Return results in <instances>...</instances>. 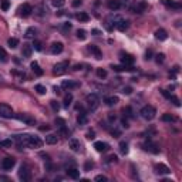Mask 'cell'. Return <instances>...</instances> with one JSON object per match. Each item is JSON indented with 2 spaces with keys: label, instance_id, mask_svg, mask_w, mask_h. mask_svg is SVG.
<instances>
[{
  "label": "cell",
  "instance_id": "6da1fadb",
  "mask_svg": "<svg viewBox=\"0 0 182 182\" xmlns=\"http://www.w3.org/2000/svg\"><path fill=\"white\" fill-rule=\"evenodd\" d=\"M20 141L23 142V145L29 146V148H40L43 145V141L34 135H23V138H20Z\"/></svg>",
  "mask_w": 182,
  "mask_h": 182
},
{
  "label": "cell",
  "instance_id": "7a4b0ae2",
  "mask_svg": "<svg viewBox=\"0 0 182 182\" xmlns=\"http://www.w3.org/2000/svg\"><path fill=\"white\" fill-rule=\"evenodd\" d=\"M140 114H141V117H142L144 120L151 121V120H154V118H155V115H156V109L154 108L152 105H145V107H142V108H141Z\"/></svg>",
  "mask_w": 182,
  "mask_h": 182
},
{
  "label": "cell",
  "instance_id": "3957f363",
  "mask_svg": "<svg viewBox=\"0 0 182 182\" xmlns=\"http://www.w3.org/2000/svg\"><path fill=\"white\" fill-rule=\"evenodd\" d=\"M85 103H87L88 108L91 111H95L98 108V105H100V98H98L97 94H88L87 98H85Z\"/></svg>",
  "mask_w": 182,
  "mask_h": 182
},
{
  "label": "cell",
  "instance_id": "277c9868",
  "mask_svg": "<svg viewBox=\"0 0 182 182\" xmlns=\"http://www.w3.org/2000/svg\"><path fill=\"white\" fill-rule=\"evenodd\" d=\"M0 117H1V118H11V117H14L11 107L1 103V104H0Z\"/></svg>",
  "mask_w": 182,
  "mask_h": 182
},
{
  "label": "cell",
  "instance_id": "5b68a950",
  "mask_svg": "<svg viewBox=\"0 0 182 182\" xmlns=\"http://www.w3.org/2000/svg\"><path fill=\"white\" fill-rule=\"evenodd\" d=\"M69 69V63L67 61H61V63H57L53 69V73L56 75H61V74L66 73V70Z\"/></svg>",
  "mask_w": 182,
  "mask_h": 182
},
{
  "label": "cell",
  "instance_id": "8992f818",
  "mask_svg": "<svg viewBox=\"0 0 182 182\" xmlns=\"http://www.w3.org/2000/svg\"><path fill=\"white\" fill-rule=\"evenodd\" d=\"M19 121H23L24 124H27V125H34L36 124V120L33 118V117H30V115H27V114H17V115H14Z\"/></svg>",
  "mask_w": 182,
  "mask_h": 182
},
{
  "label": "cell",
  "instance_id": "52a82bcc",
  "mask_svg": "<svg viewBox=\"0 0 182 182\" xmlns=\"http://www.w3.org/2000/svg\"><path fill=\"white\" fill-rule=\"evenodd\" d=\"M14 165H16V159L14 158H4L1 161V168L6 169V171H10Z\"/></svg>",
  "mask_w": 182,
  "mask_h": 182
},
{
  "label": "cell",
  "instance_id": "ba28073f",
  "mask_svg": "<svg viewBox=\"0 0 182 182\" xmlns=\"http://www.w3.org/2000/svg\"><path fill=\"white\" fill-rule=\"evenodd\" d=\"M19 178L21 181H30V171L27 169L26 165H21L20 167V171H19Z\"/></svg>",
  "mask_w": 182,
  "mask_h": 182
},
{
  "label": "cell",
  "instance_id": "9c48e42d",
  "mask_svg": "<svg viewBox=\"0 0 182 182\" xmlns=\"http://www.w3.org/2000/svg\"><path fill=\"white\" fill-rule=\"evenodd\" d=\"M19 11H20V16H23V17H29V16L32 14L33 9H32V6H30V4L24 3V4L19 9Z\"/></svg>",
  "mask_w": 182,
  "mask_h": 182
},
{
  "label": "cell",
  "instance_id": "30bf717a",
  "mask_svg": "<svg viewBox=\"0 0 182 182\" xmlns=\"http://www.w3.org/2000/svg\"><path fill=\"white\" fill-rule=\"evenodd\" d=\"M63 50H64V44L61 41H56L51 44V53L53 54H60Z\"/></svg>",
  "mask_w": 182,
  "mask_h": 182
},
{
  "label": "cell",
  "instance_id": "8fae6325",
  "mask_svg": "<svg viewBox=\"0 0 182 182\" xmlns=\"http://www.w3.org/2000/svg\"><path fill=\"white\" fill-rule=\"evenodd\" d=\"M69 146H70V149L74 151V152H78V151L81 149V144H80V141H78V140H75V138H71V140L69 141Z\"/></svg>",
  "mask_w": 182,
  "mask_h": 182
},
{
  "label": "cell",
  "instance_id": "7c38bea8",
  "mask_svg": "<svg viewBox=\"0 0 182 182\" xmlns=\"http://www.w3.org/2000/svg\"><path fill=\"white\" fill-rule=\"evenodd\" d=\"M88 50L94 54V57L97 58V60H101L103 58V53H101V50L97 47V46H94V44H91L90 47H88Z\"/></svg>",
  "mask_w": 182,
  "mask_h": 182
},
{
  "label": "cell",
  "instance_id": "4fadbf2b",
  "mask_svg": "<svg viewBox=\"0 0 182 182\" xmlns=\"http://www.w3.org/2000/svg\"><path fill=\"white\" fill-rule=\"evenodd\" d=\"M144 149L148 151V152H151V154H159V148L155 145V144H152V142H148V144H144Z\"/></svg>",
  "mask_w": 182,
  "mask_h": 182
},
{
  "label": "cell",
  "instance_id": "5bb4252c",
  "mask_svg": "<svg viewBox=\"0 0 182 182\" xmlns=\"http://www.w3.org/2000/svg\"><path fill=\"white\" fill-rule=\"evenodd\" d=\"M94 148L97 152H105L108 149V144H105L103 141H97V142H94Z\"/></svg>",
  "mask_w": 182,
  "mask_h": 182
},
{
  "label": "cell",
  "instance_id": "9a60e30c",
  "mask_svg": "<svg viewBox=\"0 0 182 182\" xmlns=\"http://www.w3.org/2000/svg\"><path fill=\"white\" fill-rule=\"evenodd\" d=\"M155 169H156V172L161 174V175H167V174L171 172V169H169L167 165H164V164H158V165L155 167Z\"/></svg>",
  "mask_w": 182,
  "mask_h": 182
},
{
  "label": "cell",
  "instance_id": "2e32d148",
  "mask_svg": "<svg viewBox=\"0 0 182 182\" xmlns=\"http://www.w3.org/2000/svg\"><path fill=\"white\" fill-rule=\"evenodd\" d=\"M155 37H156V40L164 41V40H167V38H168V34H167V32H165L164 29H158V30L155 32Z\"/></svg>",
  "mask_w": 182,
  "mask_h": 182
},
{
  "label": "cell",
  "instance_id": "e0dca14e",
  "mask_svg": "<svg viewBox=\"0 0 182 182\" xmlns=\"http://www.w3.org/2000/svg\"><path fill=\"white\" fill-rule=\"evenodd\" d=\"M33 53V47L30 44H23V48H21V54L23 57H30Z\"/></svg>",
  "mask_w": 182,
  "mask_h": 182
},
{
  "label": "cell",
  "instance_id": "ac0fdd59",
  "mask_svg": "<svg viewBox=\"0 0 182 182\" xmlns=\"http://www.w3.org/2000/svg\"><path fill=\"white\" fill-rule=\"evenodd\" d=\"M30 67H32L33 73L36 74V75H38V77H41V75H43V73H44V71L40 69V66H38V63H37V61H33V63L30 64Z\"/></svg>",
  "mask_w": 182,
  "mask_h": 182
},
{
  "label": "cell",
  "instance_id": "d6986e66",
  "mask_svg": "<svg viewBox=\"0 0 182 182\" xmlns=\"http://www.w3.org/2000/svg\"><path fill=\"white\" fill-rule=\"evenodd\" d=\"M121 63L124 66H131V64H134V57L130 54H125L124 57H121Z\"/></svg>",
  "mask_w": 182,
  "mask_h": 182
},
{
  "label": "cell",
  "instance_id": "ffe728a7",
  "mask_svg": "<svg viewBox=\"0 0 182 182\" xmlns=\"http://www.w3.org/2000/svg\"><path fill=\"white\" fill-rule=\"evenodd\" d=\"M67 175H69L71 179H78V178H80V171L75 169V168H70V169H67Z\"/></svg>",
  "mask_w": 182,
  "mask_h": 182
},
{
  "label": "cell",
  "instance_id": "44dd1931",
  "mask_svg": "<svg viewBox=\"0 0 182 182\" xmlns=\"http://www.w3.org/2000/svg\"><path fill=\"white\" fill-rule=\"evenodd\" d=\"M57 141H58V137H57L56 134H48V135L46 137V142H47V144H50V145L57 144Z\"/></svg>",
  "mask_w": 182,
  "mask_h": 182
},
{
  "label": "cell",
  "instance_id": "7402d4cb",
  "mask_svg": "<svg viewBox=\"0 0 182 182\" xmlns=\"http://www.w3.org/2000/svg\"><path fill=\"white\" fill-rule=\"evenodd\" d=\"M118 101H120V100H118L117 95H111V97H107V98H105V104H107L108 107H114Z\"/></svg>",
  "mask_w": 182,
  "mask_h": 182
},
{
  "label": "cell",
  "instance_id": "603a6c76",
  "mask_svg": "<svg viewBox=\"0 0 182 182\" xmlns=\"http://www.w3.org/2000/svg\"><path fill=\"white\" fill-rule=\"evenodd\" d=\"M121 7V3L118 0H109L108 1V9L109 10H118Z\"/></svg>",
  "mask_w": 182,
  "mask_h": 182
},
{
  "label": "cell",
  "instance_id": "cb8c5ba5",
  "mask_svg": "<svg viewBox=\"0 0 182 182\" xmlns=\"http://www.w3.org/2000/svg\"><path fill=\"white\" fill-rule=\"evenodd\" d=\"M162 3H164L165 6H168V7H174V9H181V4H179V3H175V1H172V0H162Z\"/></svg>",
  "mask_w": 182,
  "mask_h": 182
},
{
  "label": "cell",
  "instance_id": "d4e9b609",
  "mask_svg": "<svg viewBox=\"0 0 182 182\" xmlns=\"http://www.w3.org/2000/svg\"><path fill=\"white\" fill-rule=\"evenodd\" d=\"M7 44H9L10 48H16V47L19 46V40H17L16 37H10V38L7 40Z\"/></svg>",
  "mask_w": 182,
  "mask_h": 182
},
{
  "label": "cell",
  "instance_id": "484cf974",
  "mask_svg": "<svg viewBox=\"0 0 182 182\" xmlns=\"http://www.w3.org/2000/svg\"><path fill=\"white\" fill-rule=\"evenodd\" d=\"M77 38L78 40H85L87 38V32L83 30V29H78L77 30Z\"/></svg>",
  "mask_w": 182,
  "mask_h": 182
},
{
  "label": "cell",
  "instance_id": "4316f807",
  "mask_svg": "<svg viewBox=\"0 0 182 182\" xmlns=\"http://www.w3.org/2000/svg\"><path fill=\"white\" fill-rule=\"evenodd\" d=\"M34 88H36V91L38 93V94H40V95H44V94L47 93V88H46L44 85H41V84H37Z\"/></svg>",
  "mask_w": 182,
  "mask_h": 182
},
{
  "label": "cell",
  "instance_id": "83f0119b",
  "mask_svg": "<svg viewBox=\"0 0 182 182\" xmlns=\"http://www.w3.org/2000/svg\"><path fill=\"white\" fill-rule=\"evenodd\" d=\"M77 20H80V21H88L90 20V16L87 13H78L77 14Z\"/></svg>",
  "mask_w": 182,
  "mask_h": 182
},
{
  "label": "cell",
  "instance_id": "f1b7e54d",
  "mask_svg": "<svg viewBox=\"0 0 182 182\" xmlns=\"http://www.w3.org/2000/svg\"><path fill=\"white\" fill-rule=\"evenodd\" d=\"M0 7H1V10H3V11H7V10L10 9V0H1Z\"/></svg>",
  "mask_w": 182,
  "mask_h": 182
},
{
  "label": "cell",
  "instance_id": "f546056e",
  "mask_svg": "<svg viewBox=\"0 0 182 182\" xmlns=\"http://www.w3.org/2000/svg\"><path fill=\"white\" fill-rule=\"evenodd\" d=\"M120 151H121V154H128V144L127 142H124V141H121L120 142Z\"/></svg>",
  "mask_w": 182,
  "mask_h": 182
},
{
  "label": "cell",
  "instance_id": "4dcf8cb0",
  "mask_svg": "<svg viewBox=\"0 0 182 182\" xmlns=\"http://www.w3.org/2000/svg\"><path fill=\"white\" fill-rule=\"evenodd\" d=\"M71 101H73V95L69 93V94L64 97V107H66V108H69V105L71 104Z\"/></svg>",
  "mask_w": 182,
  "mask_h": 182
},
{
  "label": "cell",
  "instance_id": "1f68e13d",
  "mask_svg": "<svg viewBox=\"0 0 182 182\" xmlns=\"http://www.w3.org/2000/svg\"><path fill=\"white\" fill-rule=\"evenodd\" d=\"M0 61L1 63H6L7 61V53L3 47H0Z\"/></svg>",
  "mask_w": 182,
  "mask_h": 182
},
{
  "label": "cell",
  "instance_id": "d6a6232c",
  "mask_svg": "<svg viewBox=\"0 0 182 182\" xmlns=\"http://www.w3.org/2000/svg\"><path fill=\"white\" fill-rule=\"evenodd\" d=\"M64 88H74V87H77V84L75 83H73V81H63V84H61Z\"/></svg>",
  "mask_w": 182,
  "mask_h": 182
},
{
  "label": "cell",
  "instance_id": "836d02e7",
  "mask_svg": "<svg viewBox=\"0 0 182 182\" xmlns=\"http://www.w3.org/2000/svg\"><path fill=\"white\" fill-rule=\"evenodd\" d=\"M161 120H162V121H168V122H171V121H175V117L171 115V114H164V115L161 117Z\"/></svg>",
  "mask_w": 182,
  "mask_h": 182
},
{
  "label": "cell",
  "instance_id": "e575fe53",
  "mask_svg": "<svg viewBox=\"0 0 182 182\" xmlns=\"http://www.w3.org/2000/svg\"><path fill=\"white\" fill-rule=\"evenodd\" d=\"M34 34H36L34 27H29V29H27V32H26V37H27V38H33Z\"/></svg>",
  "mask_w": 182,
  "mask_h": 182
},
{
  "label": "cell",
  "instance_id": "d590c367",
  "mask_svg": "<svg viewBox=\"0 0 182 182\" xmlns=\"http://www.w3.org/2000/svg\"><path fill=\"white\" fill-rule=\"evenodd\" d=\"M97 75H98L100 78H105V77H107V70H104V69H97Z\"/></svg>",
  "mask_w": 182,
  "mask_h": 182
},
{
  "label": "cell",
  "instance_id": "8d00e7d4",
  "mask_svg": "<svg viewBox=\"0 0 182 182\" xmlns=\"http://www.w3.org/2000/svg\"><path fill=\"white\" fill-rule=\"evenodd\" d=\"M77 122H78L80 125H83V124H85V122H87V117H85L84 114H81V115H78V118H77Z\"/></svg>",
  "mask_w": 182,
  "mask_h": 182
},
{
  "label": "cell",
  "instance_id": "74e56055",
  "mask_svg": "<svg viewBox=\"0 0 182 182\" xmlns=\"http://www.w3.org/2000/svg\"><path fill=\"white\" fill-rule=\"evenodd\" d=\"M33 47H34V50H37V51H41V48H43V44H41V41H38V40H34V43H33Z\"/></svg>",
  "mask_w": 182,
  "mask_h": 182
},
{
  "label": "cell",
  "instance_id": "f35d334b",
  "mask_svg": "<svg viewBox=\"0 0 182 182\" xmlns=\"http://www.w3.org/2000/svg\"><path fill=\"white\" fill-rule=\"evenodd\" d=\"M13 144V141L11 140H4V141H0V145L4 146V148H10Z\"/></svg>",
  "mask_w": 182,
  "mask_h": 182
},
{
  "label": "cell",
  "instance_id": "ab89813d",
  "mask_svg": "<svg viewBox=\"0 0 182 182\" xmlns=\"http://www.w3.org/2000/svg\"><path fill=\"white\" fill-rule=\"evenodd\" d=\"M112 70L114 71H124V70H131V69H127V66H112Z\"/></svg>",
  "mask_w": 182,
  "mask_h": 182
},
{
  "label": "cell",
  "instance_id": "60d3db41",
  "mask_svg": "<svg viewBox=\"0 0 182 182\" xmlns=\"http://www.w3.org/2000/svg\"><path fill=\"white\" fill-rule=\"evenodd\" d=\"M169 100H171V101H172V103H174V104H175L177 107H181V103H179V98H178L177 95H171V97H169Z\"/></svg>",
  "mask_w": 182,
  "mask_h": 182
},
{
  "label": "cell",
  "instance_id": "b9f144b4",
  "mask_svg": "<svg viewBox=\"0 0 182 182\" xmlns=\"http://www.w3.org/2000/svg\"><path fill=\"white\" fill-rule=\"evenodd\" d=\"M164 60H165V54H164V53H159V54H156V63H158V64L164 63Z\"/></svg>",
  "mask_w": 182,
  "mask_h": 182
},
{
  "label": "cell",
  "instance_id": "7bdbcfd3",
  "mask_svg": "<svg viewBox=\"0 0 182 182\" xmlns=\"http://www.w3.org/2000/svg\"><path fill=\"white\" fill-rule=\"evenodd\" d=\"M64 3H66V0H53L54 7H61V6H64Z\"/></svg>",
  "mask_w": 182,
  "mask_h": 182
},
{
  "label": "cell",
  "instance_id": "ee69618b",
  "mask_svg": "<svg viewBox=\"0 0 182 182\" xmlns=\"http://www.w3.org/2000/svg\"><path fill=\"white\" fill-rule=\"evenodd\" d=\"M93 168H94V162H91V161L85 162V165H84V171H90V169H93Z\"/></svg>",
  "mask_w": 182,
  "mask_h": 182
},
{
  "label": "cell",
  "instance_id": "f6af8a7d",
  "mask_svg": "<svg viewBox=\"0 0 182 182\" xmlns=\"http://www.w3.org/2000/svg\"><path fill=\"white\" fill-rule=\"evenodd\" d=\"M50 105H51V108L54 109V111H58L60 109V105L57 104V101H54V100H51L50 101Z\"/></svg>",
  "mask_w": 182,
  "mask_h": 182
},
{
  "label": "cell",
  "instance_id": "bcb514c9",
  "mask_svg": "<svg viewBox=\"0 0 182 182\" xmlns=\"http://www.w3.org/2000/svg\"><path fill=\"white\" fill-rule=\"evenodd\" d=\"M95 181L97 182H107L108 181V178L104 177V175H97V177H95Z\"/></svg>",
  "mask_w": 182,
  "mask_h": 182
},
{
  "label": "cell",
  "instance_id": "7dc6e473",
  "mask_svg": "<svg viewBox=\"0 0 182 182\" xmlns=\"http://www.w3.org/2000/svg\"><path fill=\"white\" fill-rule=\"evenodd\" d=\"M56 124H57L58 127H63V125H66V121H64L63 118H56Z\"/></svg>",
  "mask_w": 182,
  "mask_h": 182
},
{
  "label": "cell",
  "instance_id": "c3c4849f",
  "mask_svg": "<svg viewBox=\"0 0 182 182\" xmlns=\"http://www.w3.org/2000/svg\"><path fill=\"white\" fill-rule=\"evenodd\" d=\"M122 93H124V94H131V93H132V88H131V87H124V88H122Z\"/></svg>",
  "mask_w": 182,
  "mask_h": 182
},
{
  "label": "cell",
  "instance_id": "681fc988",
  "mask_svg": "<svg viewBox=\"0 0 182 182\" xmlns=\"http://www.w3.org/2000/svg\"><path fill=\"white\" fill-rule=\"evenodd\" d=\"M161 93H162V95H164V97H167V98L169 100V97H171V94H169V93H168L167 90H161Z\"/></svg>",
  "mask_w": 182,
  "mask_h": 182
},
{
  "label": "cell",
  "instance_id": "f907efd6",
  "mask_svg": "<svg viewBox=\"0 0 182 182\" xmlns=\"http://www.w3.org/2000/svg\"><path fill=\"white\" fill-rule=\"evenodd\" d=\"M124 112H127V115H128V117H132V114H131L132 111H131V108H130V107H127V108L124 109Z\"/></svg>",
  "mask_w": 182,
  "mask_h": 182
},
{
  "label": "cell",
  "instance_id": "816d5d0a",
  "mask_svg": "<svg viewBox=\"0 0 182 182\" xmlns=\"http://www.w3.org/2000/svg\"><path fill=\"white\" fill-rule=\"evenodd\" d=\"M78 6H81V0H74V1H73V7H78Z\"/></svg>",
  "mask_w": 182,
  "mask_h": 182
},
{
  "label": "cell",
  "instance_id": "f5cc1de1",
  "mask_svg": "<svg viewBox=\"0 0 182 182\" xmlns=\"http://www.w3.org/2000/svg\"><path fill=\"white\" fill-rule=\"evenodd\" d=\"M151 56H152V51H151V50H148V51H146V60H151V58H152V57H151Z\"/></svg>",
  "mask_w": 182,
  "mask_h": 182
},
{
  "label": "cell",
  "instance_id": "db71d44e",
  "mask_svg": "<svg viewBox=\"0 0 182 182\" xmlns=\"http://www.w3.org/2000/svg\"><path fill=\"white\" fill-rule=\"evenodd\" d=\"M108 161L109 162H117V156H115V155H111L108 158Z\"/></svg>",
  "mask_w": 182,
  "mask_h": 182
},
{
  "label": "cell",
  "instance_id": "11a10c76",
  "mask_svg": "<svg viewBox=\"0 0 182 182\" xmlns=\"http://www.w3.org/2000/svg\"><path fill=\"white\" fill-rule=\"evenodd\" d=\"M71 29V23H66L64 24V30H70Z\"/></svg>",
  "mask_w": 182,
  "mask_h": 182
},
{
  "label": "cell",
  "instance_id": "9f6ffc18",
  "mask_svg": "<svg viewBox=\"0 0 182 182\" xmlns=\"http://www.w3.org/2000/svg\"><path fill=\"white\" fill-rule=\"evenodd\" d=\"M121 122H122V127H125V128H128V127H130V125H128V121H127V120H122Z\"/></svg>",
  "mask_w": 182,
  "mask_h": 182
},
{
  "label": "cell",
  "instance_id": "6f0895ef",
  "mask_svg": "<svg viewBox=\"0 0 182 182\" xmlns=\"http://www.w3.org/2000/svg\"><path fill=\"white\" fill-rule=\"evenodd\" d=\"M87 138H88V140H93V138H94V132H93V131L88 132V134H87Z\"/></svg>",
  "mask_w": 182,
  "mask_h": 182
},
{
  "label": "cell",
  "instance_id": "680465c9",
  "mask_svg": "<svg viewBox=\"0 0 182 182\" xmlns=\"http://www.w3.org/2000/svg\"><path fill=\"white\" fill-rule=\"evenodd\" d=\"M93 33H94L95 36H98V34H100V30H97V29H94V30H93Z\"/></svg>",
  "mask_w": 182,
  "mask_h": 182
},
{
  "label": "cell",
  "instance_id": "91938a15",
  "mask_svg": "<svg viewBox=\"0 0 182 182\" xmlns=\"http://www.w3.org/2000/svg\"><path fill=\"white\" fill-rule=\"evenodd\" d=\"M40 130H41V131H47L48 127H47V125H46V127H40Z\"/></svg>",
  "mask_w": 182,
  "mask_h": 182
},
{
  "label": "cell",
  "instance_id": "94428289",
  "mask_svg": "<svg viewBox=\"0 0 182 182\" xmlns=\"http://www.w3.org/2000/svg\"><path fill=\"white\" fill-rule=\"evenodd\" d=\"M54 91L58 94V93H60V87H54Z\"/></svg>",
  "mask_w": 182,
  "mask_h": 182
},
{
  "label": "cell",
  "instance_id": "6125c7cd",
  "mask_svg": "<svg viewBox=\"0 0 182 182\" xmlns=\"http://www.w3.org/2000/svg\"><path fill=\"white\" fill-rule=\"evenodd\" d=\"M0 146H1V145H0Z\"/></svg>",
  "mask_w": 182,
  "mask_h": 182
}]
</instances>
